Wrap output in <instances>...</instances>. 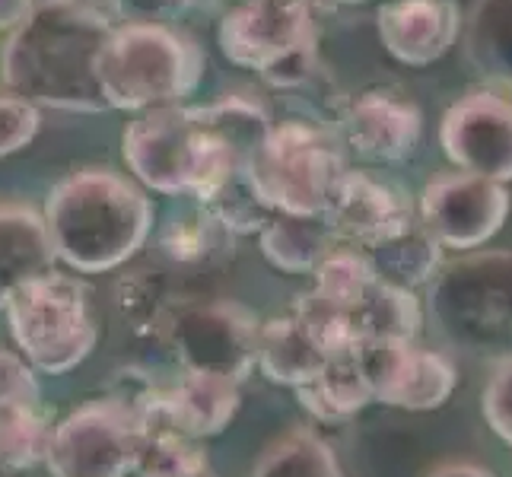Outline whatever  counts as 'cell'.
<instances>
[{
  "mask_svg": "<svg viewBox=\"0 0 512 477\" xmlns=\"http://www.w3.org/2000/svg\"><path fill=\"white\" fill-rule=\"evenodd\" d=\"M252 477H344V471L325 439L296 430L261 455Z\"/></svg>",
  "mask_w": 512,
  "mask_h": 477,
  "instance_id": "26",
  "label": "cell"
},
{
  "mask_svg": "<svg viewBox=\"0 0 512 477\" xmlns=\"http://www.w3.org/2000/svg\"><path fill=\"white\" fill-rule=\"evenodd\" d=\"M217 236H226L223 229L207 220L201 210L194 217H182V220H172L166 229H163V252L179 261V264H198V261H207L214 255V245H217Z\"/></svg>",
  "mask_w": 512,
  "mask_h": 477,
  "instance_id": "30",
  "label": "cell"
},
{
  "mask_svg": "<svg viewBox=\"0 0 512 477\" xmlns=\"http://www.w3.org/2000/svg\"><path fill=\"white\" fill-rule=\"evenodd\" d=\"M42 220L58 261L80 274H105L144 249L153 204L115 169H80L48 191Z\"/></svg>",
  "mask_w": 512,
  "mask_h": 477,
  "instance_id": "3",
  "label": "cell"
},
{
  "mask_svg": "<svg viewBox=\"0 0 512 477\" xmlns=\"http://www.w3.org/2000/svg\"><path fill=\"white\" fill-rule=\"evenodd\" d=\"M150 430V420L105 395L58 423L45 471L48 477H125Z\"/></svg>",
  "mask_w": 512,
  "mask_h": 477,
  "instance_id": "8",
  "label": "cell"
},
{
  "mask_svg": "<svg viewBox=\"0 0 512 477\" xmlns=\"http://www.w3.org/2000/svg\"><path fill=\"white\" fill-rule=\"evenodd\" d=\"M338 140L369 163H404L420 147L423 115L411 96L392 86H369L350 96L338 115Z\"/></svg>",
  "mask_w": 512,
  "mask_h": 477,
  "instance_id": "14",
  "label": "cell"
},
{
  "mask_svg": "<svg viewBox=\"0 0 512 477\" xmlns=\"http://www.w3.org/2000/svg\"><path fill=\"white\" fill-rule=\"evenodd\" d=\"M430 477H493V471L481 465H468V462H452V465L436 468Z\"/></svg>",
  "mask_w": 512,
  "mask_h": 477,
  "instance_id": "36",
  "label": "cell"
},
{
  "mask_svg": "<svg viewBox=\"0 0 512 477\" xmlns=\"http://www.w3.org/2000/svg\"><path fill=\"white\" fill-rule=\"evenodd\" d=\"M312 277H315L312 293L319 296L322 303L344 309V312L357 309L376 284L366 255L360 249H341V245L325 255V261L312 271Z\"/></svg>",
  "mask_w": 512,
  "mask_h": 477,
  "instance_id": "27",
  "label": "cell"
},
{
  "mask_svg": "<svg viewBox=\"0 0 512 477\" xmlns=\"http://www.w3.org/2000/svg\"><path fill=\"white\" fill-rule=\"evenodd\" d=\"M42 404V388L35 382L32 366L16 353L0 350V411L35 408Z\"/></svg>",
  "mask_w": 512,
  "mask_h": 477,
  "instance_id": "32",
  "label": "cell"
},
{
  "mask_svg": "<svg viewBox=\"0 0 512 477\" xmlns=\"http://www.w3.org/2000/svg\"><path fill=\"white\" fill-rule=\"evenodd\" d=\"M322 4H331V0H322Z\"/></svg>",
  "mask_w": 512,
  "mask_h": 477,
  "instance_id": "40",
  "label": "cell"
},
{
  "mask_svg": "<svg viewBox=\"0 0 512 477\" xmlns=\"http://www.w3.org/2000/svg\"><path fill=\"white\" fill-rule=\"evenodd\" d=\"M258 245L277 271L312 274L328 252L338 249V239H334L325 217L271 214V220L258 233Z\"/></svg>",
  "mask_w": 512,
  "mask_h": 477,
  "instance_id": "20",
  "label": "cell"
},
{
  "mask_svg": "<svg viewBox=\"0 0 512 477\" xmlns=\"http://www.w3.org/2000/svg\"><path fill=\"white\" fill-rule=\"evenodd\" d=\"M245 172L274 214L325 217L347 175L344 144L331 128L315 121H274L271 134L245 163Z\"/></svg>",
  "mask_w": 512,
  "mask_h": 477,
  "instance_id": "6",
  "label": "cell"
},
{
  "mask_svg": "<svg viewBox=\"0 0 512 477\" xmlns=\"http://www.w3.org/2000/svg\"><path fill=\"white\" fill-rule=\"evenodd\" d=\"M299 404L322 423H341L357 417L366 404H373V392L363 376L360 353L328 357L325 366L306 385L293 388Z\"/></svg>",
  "mask_w": 512,
  "mask_h": 477,
  "instance_id": "21",
  "label": "cell"
},
{
  "mask_svg": "<svg viewBox=\"0 0 512 477\" xmlns=\"http://www.w3.org/2000/svg\"><path fill=\"white\" fill-rule=\"evenodd\" d=\"M258 315L233 299L179 309L169 325V341L185 373H210L242 382L255 369Z\"/></svg>",
  "mask_w": 512,
  "mask_h": 477,
  "instance_id": "9",
  "label": "cell"
},
{
  "mask_svg": "<svg viewBox=\"0 0 512 477\" xmlns=\"http://www.w3.org/2000/svg\"><path fill=\"white\" fill-rule=\"evenodd\" d=\"M207 455L198 439H188L169 427H153L137 452L134 477H198L207 471Z\"/></svg>",
  "mask_w": 512,
  "mask_h": 477,
  "instance_id": "28",
  "label": "cell"
},
{
  "mask_svg": "<svg viewBox=\"0 0 512 477\" xmlns=\"http://www.w3.org/2000/svg\"><path fill=\"white\" fill-rule=\"evenodd\" d=\"M198 477H217V474H214V471H210V468H207V471H201Z\"/></svg>",
  "mask_w": 512,
  "mask_h": 477,
  "instance_id": "39",
  "label": "cell"
},
{
  "mask_svg": "<svg viewBox=\"0 0 512 477\" xmlns=\"http://www.w3.org/2000/svg\"><path fill=\"white\" fill-rule=\"evenodd\" d=\"M51 433L55 427L48 423L42 404L0 411V471L26 474L45 465Z\"/></svg>",
  "mask_w": 512,
  "mask_h": 477,
  "instance_id": "25",
  "label": "cell"
},
{
  "mask_svg": "<svg viewBox=\"0 0 512 477\" xmlns=\"http://www.w3.org/2000/svg\"><path fill=\"white\" fill-rule=\"evenodd\" d=\"M465 16L455 0H388L376 13L385 51L408 67L439 61L458 42Z\"/></svg>",
  "mask_w": 512,
  "mask_h": 477,
  "instance_id": "16",
  "label": "cell"
},
{
  "mask_svg": "<svg viewBox=\"0 0 512 477\" xmlns=\"http://www.w3.org/2000/svg\"><path fill=\"white\" fill-rule=\"evenodd\" d=\"M204 77L191 35L153 23H115L96 55V83L109 109L147 112L185 102Z\"/></svg>",
  "mask_w": 512,
  "mask_h": 477,
  "instance_id": "4",
  "label": "cell"
},
{
  "mask_svg": "<svg viewBox=\"0 0 512 477\" xmlns=\"http://www.w3.org/2000/svg\"><path fill=\"white\" fill-rule=\"evenodd\" d=\"M13 341L23 360L48 376L77 369L99 341L90 290L83 280L51 271L16 290L7 303Z\"/></svg>",
  "mask_w": 512,
  "mask_h": 477,
  "instance_id": "7",
  "label": "cell"
},
{
  "mask_svg": "<svg viewBox=\"0 0 512 477\" xmlns=\"http://www.w3.org/2000/svg\"><path fill=\"white\" fill-rule=\"evenodd\" d=\"M239 411V382L210 373H185L160 398V427L188 439L220 436Z\"/></svg>",
  "mask_w": 512,
  "mask_h": 477,
  "instance_id": "17",
  "label": "cell"
},
{
  "mask_svg": "<svg viewBox=\"0 0 512 477\" xmlns=\"http://www.w3.org/2000/svg\"><path fill=\"white\" fill-rule=\"evenodd\" d=\"M118 309L137 334L169 331L175 312H179L169 299L166 280L150 271H134L131 277L118 280Z\"/></svg>",
  "mask_w": 512,
  "mask_h": 477,
  "instance_id": "29",
  "label": "cell"
},
{
  "mask_svg": "<svg viewBox=\"0 0 512 477\" xmlns=\"http://www.w3.org/2000/svg\"><path fill=\"white\" fill-rule=\"evenodd\" d=\"M35 10H42V7H67V4H80V0H32Z\"/></svg>",
  "mask_w": 512,
  "mask_h": 477,
  "instance_id": "37",
  "label": "cell"
},
{
  "mask_svg": "<svg viewBox=\"0 0 512 477\" xmlns=\"http://www.w3.org/2000/svg\"><path fill=\"white\" fill-rule=\"evenodd\" d=\"M328 353L312 341V334L303 322L290 312L284 318H271L258 328V347H255V366L277 385L299 388L325 366Z\"/></svg>",
  "mask_w": 512,
  "mask_h": 477,
  "instance_id": "19",
  "label": "cell"
},
{
  "mask_svg": "<svg viewBox=\"0 0 512 477\" xmlns=\"http://www.w3.org/2000/svg\"><path fill=\"white\" fill-rule=\"evenodd\" d=\"M319 7L322 0H239L220 20V51L229 64L261 74L287 51L319 42V26H315Z\"/></svg>",
  "mask_w": 512,
  "mask_h": 477,
  "instance_id": "11",
  "label": "cell"
},
{
  "mask_svg": "<svg viewBox=\"0 0 512 477\" xmlns=\"http://www.w3.org/2000/svg\"><path fill=\"white\" fill-rule=\"evenodd\" d=\"M481 414L487 427L512 449V360H503L481 395Z\"/></svg>",
  "mask_w": 512,
  "mask_h": 477,
  "instance_id": "33",
  "label": "cell"
},
{
  "mask_svg": "<svg viewBox=\"0 0 512 477\" xmlns=\"http://www.w3.org/2000/svg\"><path fill=\"white\" fill-rule=\"evenodd\" d=\"M58 255L39 210L26 204H0V309L32 280L55 271Z\"/></svg>",
  "mask_w": 512,
  "mask_h": 477,
  "instance_id": "18",
  "label": "cell"
},
{
  "mask_svg": "<svg viewBox=\"0 0 512 477\" xmlns=\"http://www.w3.org/2000/svg\"><path fill=\"white\" fill-rule=\"evenodd\" d=\"M353 318V331H357V344L360 350L369 344H385V341H417L420 325H423V312L420 303L411 290H398V287H385L373 284V290L366 293V299L350 309Z\"/></svg>",
  "mask_w": 512,
  "mask_h": 477,
  "instance_id": "24",
  "label": "cell"
},
{
  "mask_svg": "<svg viewBox=\"0 0 512 477\" xmlns=\"http://www.w3.org/2000/svg\"><path fill=\"white\" fill-rule=\"evenodd\" d=\"M363 255L379 284L411 290V293L417 287H430L439 268H443V245L417 223L408 233L385 239L373 245V249H366Z\"/></svg>",
  "mask_w": 512,
  "mask_h": 477,
  "instance_id": "22",
  "label": "cell"
},
{
  "mask_svg": "<svg viewBox=\"0 0 512 477\" xmlns=\"http://www.w3.org/2000/svg\"><path fill=\"white\" fill-rule=\"evenodd\" d=\"M35 13L32 0H0V32H16Z\"/></svg>",
  "mask_w": 512,
  "mask_h": 477,
  "instance_id": "35",
  "label": "cell"
},
{
  "mask_svg": "<svg viewBox=\"0 0 512 477\" xmlns=\"http://www.w3.org/2000/svg\"><path fill=\"white\" fill-rule=\"evenodd\" d=\"M462 29L471 67L512 86V0H474Z\"/></svg>",
  "mask_w": 512,
  "mask_h": 477,
  "instance_id": "23",
  "label": "cell"
},
{
  "mask_svg": "<svg viewBox=\"0 0 512 477\" xmlns=\"http://www.w3.org/2000/svg\"><path fill=\"white\" fill-rule=\"evenodd\" d=\"M430 312L455 350L512 360V252H468L443 264L430 284Z\"/></svg>",
  "mask_w": 512,
  "mask_h": 477,
  "instance_id": "5",
  "label": "cell"
},
{
  "mask_svg": "<svg viewBox=\"0 0 512 477\" xmlns=\"http://www.w3.org/2000/svg\"><path fill=\"white\" fill-rule=\"evenodd\" d=\"M194 4V0H105L115 23H153L169 26Z\"/></svg>",
  "mask_w": 512,
  "mask_h": 477,
  "instance_id": "34",
  "label": "cell"
},
{
  "mask_svg": "<svg viewBox=\"0 0 512 477\" xmlns=\"http://www.w3.org/2000/svg\"><path fill=\"white\" fill-rule=\"evenodd\" d=\"M338 242H350V249H373V245L408 233L414 226V207L408 194L398 191L369 172H353L341 179L325 214Z\"/></svg>",
  "mask_w": 512,
  "mask_h": 477,
  "instance_id": "15",
  "label": "cell"
},
{
  "mask_svg": "<svg viewBox=\"0 0 512 477\" xmlns=\"http://www.w3.org/2000/svg\"><path fill=\"white\" fill-rule=\"evenodd\" d=\"M331 4H347V7H353V4H369V0H331Z\"/></svg>",
  "mask_w": 512,
  "mask_h": 477,
  "instance_id": "38",
  "label": "cell"
},
{
  "mask_svg": "<svg viewBox=\"0 0 512 477\" xmlns=\"http://www.w3.org/2000/svg\"><path fill=\"white\" fill-rule=\"evenodd\" d=\"M439 144L458 172L512 182V99L490 90L462 96L443 115Z\"/></svg>",
  "mask_w": 512,
  "mask_h": 477,
  "instance_id": "13",
  "label": "cell"
},
{
  "mask_svg": "<svg viewBox=\"0 0 512 477\" xmlns=\"http://www.w3.org/2000/svg\"><path fill=\"white\" fill-rule=\"evenodd\" d=\"M509 188L468 172H446L420 191V226L455 252L487 245L509 220Z\"/></svg>",
  "mask_w": 512,
  "mask_h": 477,
  "instance_id": "10",
  "label": "cell"
},
{
  "mask_svg": "<svg viewBox=\"0 0 512 477\" xmlns=\"http://www.w3.org/2000/svg\"><path fill=\"white\" fill-rule=\"evenodd\" d=\"M274 118L258 99L226 93L207 105H160L140 112L121 137V153L140 185L198 198L223 175L245 169L271 134Z\"/></svg>",
  "mask_w": 512,
  "mask_h": 477,
  "instance_id": "1",
  "label": "cell"
},
{
  "mask_svg": "<svg viewBox=\"0 0 512 477\" xmlns=\"http://www.w3.org/2000/svg\"><path fill=\"white\" fill-rule=\"evenodd\" d=\"M112 26L109 13L83 0L35 10L0 51V83L35 109L109 112L96 83V55Z\"/></svg>",
  "mask_w": 512,
  "mask_h": 477,
  "instance_id": "2",
  "label": "cell"
},
{
  "mask_svg": "<svg viewBox=\"0 0 512 477\" xmlns=\"http://www.w3.org/2000/svg\"><path fill=\"white\" fill-rule=\"evenodd\" d=\"M373 401L401 411H436L455 395L458 373L443 350L417 341H385L360 350Z\"/></svg>",
  "mask_w": 512,
  "mask_h": 477,
  "instance_id": "12",
  "label": "cell"
},
{
  "mask_svg": "<svg viewBox=\"0 0 512 477\" xmlns=\"http://www.w3.org/2000/svg\"><path fill=\"white\" fill-rule=\"evenodd\" d=\"M39 109L26 99L13 96L4 83H0V156L20 153L32 144V137L39 134Z\"/></svg>",
  "mask_w": 512,
  "mask_h": 477,
  "instance_id": "31",
  "label": "cell"
}]
</instances>
